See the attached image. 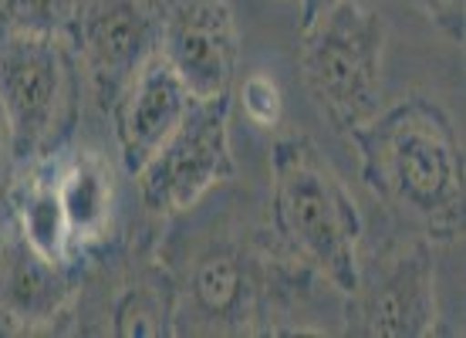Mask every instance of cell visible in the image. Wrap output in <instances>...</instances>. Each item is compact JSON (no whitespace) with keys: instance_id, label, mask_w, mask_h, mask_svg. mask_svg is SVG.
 <instances>
[{"instance_id":"12","label":"cell","mask_w":466,"mask_h":338,"mask_svg":"<svg viewBox=\"0 0 466 338\" xmlns=\"http://www.w3.org/2000/svg\"><path fill=\"white\" fill-rule=\"evenodd\" d=\"M51 183L68 223L71 247L85 268L108 254L116 230V173L102 152L78 149L47 156Z\"/></svg>"},{"instance_id":"13","label":"cell","mask_w":466,"mask_h":338,"mask_svg":"<svg viewBox=\"0 0 466 338\" xmlns=\"http://www.w3.org/2000/svg\"><path fill=\"white\" fill-rule=\"evenodd\" d=\"M179 318V294L173 274L142 251L132 254L126 274L116 281L108 298V332L122 338L173 335V322Z\"/></svg>"},{"instance_id":"15","label":"cell","mask_w":466,"mask_h":338,"mask_svg":"<svg viewBox=\"0 0 466 338\" xmlns=\"http://www.w3.org/2000/svg\"><path fill=\"white\" fill-rule=\"evenodd\" d=\"M78 0H0V31L71 41Z\"/></svg>"},{"instance_id":"5","label":"cell","mask_w":466,"mask_h":338,"mask_svg":"<svg viewBox=\"0 0 466 338\" xmlns=\"http://www.w3.org/2000/svg\"><path fill=\"white\" fill-rule=\"evenodd\" d=\"M382 45V17L361 0H339L301 27L304 85L339 136H351L379 112Z\"/></svg>"},{"instance_id":"9","label":"cell","mask_w":466,"mask_h":338,"mask_svg":"<svg viewBox=\"0 0 466 338\" xmlns=\"http://www.w3.org/2000/svg\"><path fill=\"white\" fill-rule=\"evenodd\" d=\"M159 55L193 98L233 95L240 35L227 0H159Z\"/></svg>"},{"instance_id":"2","label":"cell","mask_w":466,"mask_h":338,"mask_svg":"<svg viewBox=\"0 0 466 338\" xmlns=\"http://www.w3.org/2000/svg\"><path fill=\"white\" fill-rule=\"evenodd\" d=\"M270 233L339 294L355 288L361 210L315 139L301 132L270 146Z\"/></svg>"},{"instance_id":"8","label":"cell","mask_w":466,"mask_h":338,"mask_svg":"<svg viewBox=\"0 0 466 338\" xmlns=\"http://www.w3.org/2000/svg\"><path fill=\"white\" fill-rule=\"evenodd\" d=\"M71 47L102 112L159 51V0H78Z\"/></svg>"},{"instance_id":"1","label":"cell","mask_w":466,"mask_h":338,"mask_svg":"<svg viewBox=\"0 0 466 338\" xmlns=\"http://www.w3.org/2000/svg\"><path fill=\"white\" fill-rule=\"evenodd\" d=\"M361 183L382 210L430 244L463 237V146L443 106L409 95L349 136Z\"/></svg>"},{"instance_id":"18","label":"cell","mask_w":466,"mask_h":338,"mask_svg":"<svg viewBox=\"0 0 466 338\" xmlns=\"http://www.w3.org/2000/svg\"><path fill=\"white\" fill-rule=\"evenodd\" d=\"M14 179H17V159H14L11 126H7V118H4V108H0V230L7 227V217H11Z\"/></svg>"},{"instance_id":"19","label":"cell","mask_w":466,"mask_h":338,"mask_svg":"<svg viewBox=\"0 0 466 338\" xmlns=\"http://www.w3.org/2000/svg\"><path fill=\"white\" fill-rule=\"evenodd\" d=\"M331 4H339V0H298V14H301V27L304 24H311L321 11H328Z\"/></svg>"},{"instance_id":"7","label":"cell","mask_w":466,"mask_h":338,"mask_svg":"<svg viewBox=\"0 0 466 338\" xmlns=\"http://www.w3.org/2000/svg\"><path fill=\"white\" fill-rule=\"evenodd\" d=\"M345 332L365 338H426L436 332L432 244L416 233L375 251L359 264V281L345 294Z\"/></svg>"},{"instance_id":"11","label":"cell","mask_w":466,"mask_h":338,"mask_svg":"<svg viewBox=\"0 0 466 338\" xmlns=\"http://www.w3.org/2000/svg\"><path fill=\"white\" fill-rule=\"evenodd\" d=\"M189 106H193L189 88L179 82V75L169 68V61L156 51L128 78V85L106 112L112 118L118 159H122L128 176H136L149 163V156L169 139V132L183 122Z\"/></svg>"},{"instance_id":"17","label":"cell","mask_w":466,"mask_h":338,"mask_svg":"<svg viewBox=\"0 0 466 338\" xmlns=\"http://www.w3.org/2000/svg\"><path fill=\"white\" fill-rule=\"evenodd\" d=\"M412 4L450 45L463 47V0H412Z\"/></svg>"},{"instance_id":"10","label":"cell","mask_w":466,"mask_h":338,"mask_svg":"<svg viewBox=\"0 0 466 338\" xmlns=\"http://www.w3.org/2000/svg\"><path fill=\"white\" fill-rule=\"evenodd\" d=\"M85 268H61L41 257L14 230H0V328L24 335L75 315L82 302Z\"/></svg>"},{"instance_id":"4","label":"cell","mask_w":466,"mask_h":338,"mask_svg":"<svg viewBox=\"0 0 466 338\" xmlns=\"http://www.w3.org/2000/svg\"><path fill=\"white\" fill-rule=\"evenodd\" d=\"M318 274L294 257L274 233L213 237L189 264L187 284L176 294L187 298L199 322L230 332H254L270 315V304L318 284Z\"/></svg>"},{"instance_id":"6","label":"cell","mask_w":466,"mask_h":338,"mask_svg":"<svg viewBox=\"0 0 466 338\" xmlns=\"http://www.w3.org/2000/svg\"><path fill=\"white\" fill-rule=\"evenodd\" d=\"M230 108V95L193 98L183 122L132 176L146 210L156 217H179L237 176Z\"/></svg>"},{"instance_id":"16","label":"cell","mask_w":466,"mask_h":338,"mask_svg":"<svg viewBox=\"0 0 466 338\" xmlns=\"http://www.w3.org/2000/svg\"><path fill=\"white\" fill-rule=\"evenodd\" d=\"M237 98L244 106V116L257 128H274L280 122V116H284V95H280L278 82L270 78L268 71L247 75L240 88H237Z\"/></svg>"},{"instance_id":"3","label":"cell","mask_w":466,"mask_h":338,"mask_svg":"<svg viewBox=\"0 0 466 338\" xmlns=\"http://www.w3.org/2000/svg\"><path fill=\"white\" fill-rule=\"evenodd\" d=\"M82 65L71 41L0 31V108L17 166L68 149L82 122Z\"/></svg>"},{"instance_id":"14","label":"cell","mask_w":466,"mask_h":338,"mask_svg":"<svg viewBox=\"0 0 466 338\" xmlns=\"http://www.w3.org/2000/svg\"><path fill=\"white\" fill-rule=\"evenodd\" d=\"M11 223L37 254L47 257L51 264L61 268H85L75 247H71V233L61 213L58 193L51 183V166L47 159L17 166V179L11 189Z\"/></svg>"}]
</instances>
